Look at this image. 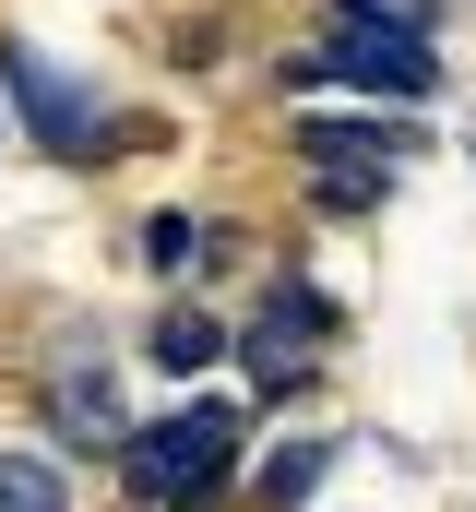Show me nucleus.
<instances>
[{
    "instance_id": "f257e3e1",
    "label": "nucleus",
    "mask_w": 476,
    "mask_h": 512,
    "mask_svg": "<svg viewBox=\"0 0 476 512\" xmlns=\"http://www.w3.org/2000/svg\"><path fill=\"white\" fill-rule=\"evenodd\" d=\"M238 429H250V417H238L227 393H191V405H167V417H143V429H131L119 477H131L143 501H191V489H227Z\"/></svg>"
},
{
    "instance_id": "f03ea898",
    "label": "nucleus",
    "mask_w": 476,
    "mask_h": 512,
    "mask_svg": "<svg viewBox=\"0 0 476 512\" xmlns=\"http://www.w3.org/2000/svg\"><path fill=\"white\" fill-rule=\"evenodd\" d=\"M286 84H357V96H393V108H429L441 96V60L417 48V24H381V12H334L322 48L286 60Z\"/></svg>"
},
{
    "instance_id": "7ed1b4c3",
    "label": "nucleus",
    "mask_w": 476,
    "mask_h": 512,
    "mask_svg": "<svg viewBox=\"0 0 476 512\" xmlns=\"http://www.w3.org/2000/svg\"><path fill=\"white\" fill-rule=\"evenodd\" d=\"M0 96L24 108V143H48V155H72V167H84V155H119V143H108V108H96L48 48H24V36H0Z\"/></svg>"
},
{
    "instance_id": "20e7f679",
    "label": "nucleus",
    "mask_w": 476,
    "mask_h": 512,
    "mask_svg": "<svg viewBox=\"0 0 476 512\" xmlns=\"http://www.w3.org/2000/svg\"><path fill=\"white\" fill-rule=\"evenodd\" d=\"M131 405H119V382H108V358L84 370V358H60V382H48V441H72V453H131Z\"/></svg>"
},
{
    "instance_id": "39448f33",
    "label": "nucleus",
    "mask_w": 476,
    "mask_h": 512,
    "mask_svg": "<svg viewBox=\"0 0 476 512\" xmlns=\"http://www.w3.org/2000/svg\"><path fill=\"white\" fill-rule=\"evenodd\" d=\"M286 143H298L310 167H405V155H417V120H405V108H381V120H298Z\"/></svg>"
},
{
    "instance_id": "423d86ee",
    "label": "nucleus",
    "mask_w": 476,
    "mask_h": 512,
    "mask_svg": "<svg viewBox=\"0 0 476 512\" xmlns=\"http://www.w3.org/2000/svg\"><path fill=\"white\" fill-rule=\"evenodd\" d=\"M143 262H155L167 286H191V274L227 262V227H215V215H155V227H143Z\"/></svg>"
},
{
    "instance_id": "0eeeda50",
    "label": "nucleus",
    "mask_w": 476,
    "mask_h": 512,
    "mask_svg": "<svg viewBox=\"0 0 476 512\" xmlns=\"http://www.w3.org/2000/svg\"><path fill=\"white\" fill-rule=\"evenodd\" d=\"M227 346H238V334L215 322V310H167V322L143 334V358H155V370H179V382H191V370H215Z\"/></svg>"
},
{
    "instance_id": "6e6552de",
    "label": "nucleus",
    "mask_w": 476,
    "mask_h": 512,
    "mask_svg": "<svg viewBox=\"0 0 476 512\" xmlns=\"http://www.w3.org/2000/svg\"><path fill=\"white\" fill-rule=\"evenodd\" d=\"M322 477H334V441H286V453H262L250 489H262V501H298V489H322Z\"/></svg>"
},
{
    "instance_id": "1a4fd4ad",
    "label": "nucleus",
    "mask_w": 476,
    "mask_h": 512,
    "mask_svg": "<svg viewBox=\"0 0 476 512\" xmlns=\"http://www.w3.org/2000/svg\"><path fill=\"white\" fill-rule=\"evenodd\" d=\"M72 501V477L60 465H36V453H0V512H60Z\"/></svg>"
},
{
    "instance_id": "9d476101",
    "label": "nucleus",
    "mask_w": 476,
    "mask_h": 512,
    "mask_svg": "<svg viewBox=\"0 0 476 512\" xmlns=\"http://www.w3.org/2000/svg\"><path fill=\"white\" fill-rule=\"evenodd\" d=\"M381 179H393V167H310L322 215H369V203H381Z\"/></svg>"
},
{
    "instance_id": "9b49d317",
    "label": "nucleus",
    "mask_w": 476,
    "mask_h": 512,
    "mask_svg": "<svg viewBox=\"0 0 476 512\" xmlns=\"http://www.w3.org/2000/svg\"><path fill=\"white\" fill-rule=\"evenodd\" d=\"M334 12H381V24H417L429 36V0H334Z\"/></svg>"
}]
</instances>
